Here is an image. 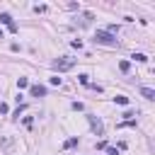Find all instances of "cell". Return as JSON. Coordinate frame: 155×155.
<instances>
[{
    "instance_id": "obj_6",
    "label": "cell",
    "mask_w": 155,
    "mask_h": 155,
    "mask_svg": "<svg viewBox=\"0 0 155 155\" xmlns=\"http://www.w3.org/2000/svg\"><path fill=\"white\" fill-rule=\"evenodd\" d=\"M138 92H140V97H145V99H155V90H153V87H140Z\"/></svg>"
},
{
    "instance_id": "obj_13",
    "label": "cell",
    "mask_w": 155,
    "mask_h": 155,
    "mask_svg": "<svg viewBox=\"0 0 155 155\" xmlns=\"http://www.w3.org/2000/svg\"><path fill=\"white\" fill-rule=\"evenodd\" d=\"M94 148H97V150H107V140H104V138H102V140H97V143H94Z\"/></svg>"
},
{
    "instance_id": "obj_9",
    "label": "cell",
    "mask_w": 155,
    "mask_h": 155,
    "mask_svg": "<svg viewBox=\"0 0 155 155\" xmlns=\"http://www.w3.org/2000/svg\"><path fill=\"white\" fill-rule=\"evenodd\" d=\"M114 102H116V104H124V107H126V104H128V97H124V94H116V97H114Z\"/></svg>"
},
{
    "instance_id": "obj_4",
    "label": "cell",
    "mask_w": 155,
    "mask_h": 155,
    "mask_svg": "<svg viewBox=\"0 0 155 155\" xmlns=\"http://www.w3.org/2000/svg\"><path fill=\"white\" fill-rule=\"evenodd\" d=\"M46 92H48V90H46L44 85H31V87H29V94H31V97H46Z\"/></svg>"
},
{
    "instance_id": "obj_15",
    "label": "cell",
    "mask_w": 155,
    "mask_h": 155,
    "mask_svg": "<svg viewBox=\"0 0 155 155\" xmlns=\"http://www.w3.org/2000/svg\"><path fill=\"white\" fill-rule=\"evenodd\" d=\"M70 46H75V48H80V46H82V41H80V39H73V41H70Z\"/></svg>"
},
{
    "instance_id": "obj_18",
    "label": "cell",
    "mask_w": 155,
    "mask_h": 155,
    "mask_svg": "<svg viewBox=\"0 0 155 155\" xmlns=\"http://www.w3.org/2000/svg\"><path fill=\"white\" fill-rule=\"evenodd\" d=\"M107 153H109V155H119V150H116V148H109V145H107Z\"/></svg>"
},
{
    "instance_id": "obj_2",
    "label": "cell",
    "mask_w": 155,
    "mask_h": 155,
    "mask_svg": "<svg viewBox=\"0 0 155 155\" xmlns=\"http://www.w3.org/2000/svg\"><path fill=\"white\" fill-rule=\"evenodd\" d=\"M51 65H53V70H58V73H65V70H70V68L75 65V58H70V56H63V58H56Z\"/></svg>"
},
{
    "instance_id": "obj_14",
    "label": "cell",
    "mask_w": 155,
    "mask_h": 155,
    "mask_svg": "<svg viewBox=\"0 0 155 155\" xmlns=\"http://www.w3.org/2000/svg\"><path fill=\"white\" fill-rule=\"evenodd\" d=\"M78 80H80V85H90V75H85V73H82Z\"/></svg>"
},
{
    "instance_id": "obj_1",
    "label": "cell",
    "mask_w": 155,
    "mask_h": 155,
    "mask_svg": "<svg viewBox=\"0 0 155 155\" xmlns=\"http://www.w3.org/2000/svg\"><path fill=\"white\" fill-rule=\"evenodd\" d=\"M94 41H97V44H104V46H119V39H116L114 34L104 31V29H97V31H94Z\"/></svg>"
},
{
    "instance_id": "obj_11",
    "label": "cell",
    "mask_w": 155,
    "mask_h": 155,
    "mask_svg": "<svg viewBox=\"0 0 155 155\" xmlns=\"http://www.w3.org/2000/svg\"><path fill=\"white\" fill-rule=\"evenodd\" d=\"M133 116H136V111H133V109H126V111H124V121H131Z\"/></svg>"
},
{
    "instance_id": "obj_8",
    "label": "cell",
    "mask_w": 155,
    "mask_h": 155,
    "mask_svg": "<svg viewBox=\"0 0 155 155\" xmlns=\"http://www.w3.org/2000/svg\"><path fill=\"white\" fill-rule=\"evenodd\" d=\"M17 87H19V90L29 87V80H27V78H17Z\"/></svg>"
},
{
    "instance_id": "obj_3",
    "label": "cell",
    "mask_w": 155,
    "mask_h": 155,
    "mask_svg": "<svg viewBox=\"0 0 155 155\" xmlns=\"http://www.w3.org/2000/svg\"><path fill=\"white\" fill-rule=\"evenodd\" d=\"M87 121H90V128H92V133H94V136H104V124H102V119H99V116L87 114Z\"/></svg>"
},
{
    "instance_id": "obj_17",
    "label": "cell",
    "mask_w": 155,
    "mask_h": 155,
    "mask_svg": "<svg viewBox=\"0 0 155 155\" xmlns=\"http://www.w3.org/2000/svg\"><path fill=\"white\" fill-rule=\"evenodd\" d=\"M7 111H10V109H7V104H5V102H0V114H7Z\"/></svg>"
},
{
    "instance_id": "obj_19",
    "label": "cell",
    "mask_w": 155,
    "mask_h": 155,
    "mask_svg": "<svg viewBox=\"0 0 155 155\" xmlns=\"http://www.w3.org/2000/svg\"><path fill=\"white\" fill-rule=\"evenodd\" d=\"M2 36H5V34H2V29H0V39H2Z\"/></svg>"
},
{
    "instance_id": "obj_16",
    "label": "cell",
    "mask_w": 155,
    "mask_h": 155,
    "mask_svg": "<svg viewBox=\"0 0 155 155\" xmlns=\"http://www.w3.org/2000/svg\"><path fill=\"white\" fill-rule=\"evenodd\" d=\"M73 109L75 111H82V102H73Z\"/></svg>"
},
{
    "instance_id": "obj_7",
    "label": "cell",
    "mask_w": 155,
    "mask_h": 155,
    "mask_svg": "<svg viewBox=\"0 0 155 155\" xmlns=\"http://www.w3.org/2000/svg\"><path fill=\"white\" fill-rule=\"evenodd\" d=\"M75 145H78V138H75V136H73V138H68V140L63 143V148H65V150H70V148H75Z\"/></svg>"
},
{
    "instance_id": "obj_10",
    "label": "cell",
    "mask_w": 155,
    "mask_h": 155,
    "mask_svg": "<svg viewBox=\"0 0 155 155\" xmlns=\"http://www.w3.org/2000/svg\"><path fill=\"white\" fill-rule=\"evenodd\" d=\"M128 68H131L128 61H121V63H119V70H121V73H128Z\"/></svg>"
},
{
    "instance_id": "obj_5",
    "label": "cell",
    "mask_w": 155,
    "mask_h": 155,
    "mask_svg": "<svg viewBox=\"0 0 155 155\" xmlns=\"http://www.w3.org/2000/svg\"><path fill=\"white\" fill-rule=\"evenodd\" d=\"M0 22H2V24H5V27H7L10 31H17V24L12 22V17H10L7 12H2V15H0Z\"/></svg>"
},
{
    "instance_id": "obj_12",
    "label": "cell",
    "mask_w": 155,
    "mask_h": 155,
    "mask_svg": "<svg viewBox=\"0 0 155 155\" xmlns=\"http://www.w3.org/2000/svg\"><path fill=\"white\" fill-rule=\"evenodd\" d=\"M133 58H136L138 63H145V61H148V56H145V53H133Z\"/></svg>"
}]
</instances>
